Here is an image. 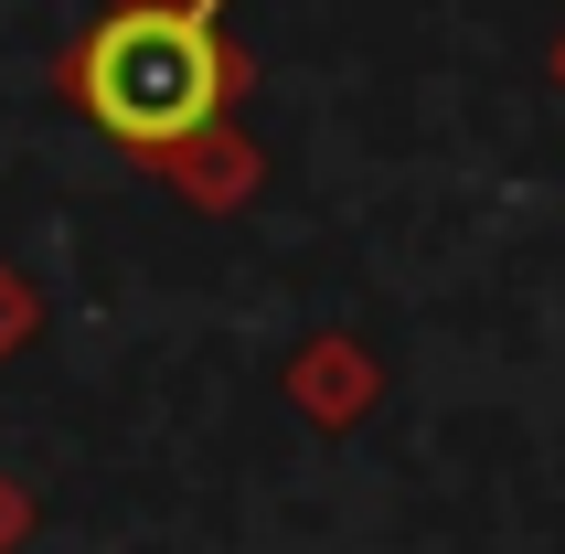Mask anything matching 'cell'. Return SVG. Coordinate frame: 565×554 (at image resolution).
Listing matches in <instances>:
<instances>
[{
    "label": "cell",
    "mask_w": 565,
    "mask_h": 554,
    "mask_svg": "<svg viewBox=\"0 0 565 554\" xmlns=\"http://www.w3.org/2000/svg\"><path fill=\"white\" fill-rule=\"evenodd\" d=\"M64 107L139 150L150 171L192 182V160L224 139L235 96H246V54L224 32V0H107L54 64Z\"/></svg>",
    "instance_id": "cell-1"
},
{
    "label": "cell",
    "mask_w": 565,
    "mask_h": 554,
    "mask_svg": "<svg viewBox=\"0 0 565 554\" xmlns=\"http://www.w3.org/2000/svg\"><path fill=\"white\" fill-rule=\"evenodd\" d=\"M555 75H565V54H555Z\"/></svg>",
    "instance_id": "cell-2"
}]
</instances>
